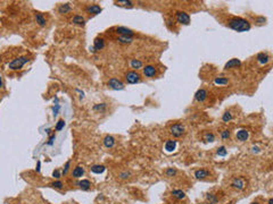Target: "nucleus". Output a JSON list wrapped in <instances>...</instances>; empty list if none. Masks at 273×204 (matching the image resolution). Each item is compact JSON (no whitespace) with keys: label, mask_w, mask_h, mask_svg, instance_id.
Returning <instances> with one entry per match:
<instances>
[{"label":"nucleus","mask_w":273,"mask_h":204,"mask_svg":"<svg viewBox=\"0 0 273 204\" xmlns=\"http://www.w3.org/2000/svg\"><path fill=\"white\" fill-rule=\"evenodd\" d=\"M77 185H79V187L82 189V190H89V189L91 188V183L88 179H82L81 182L77 183Z\"/></svg>","instance_id":"aec40b11"},{"label":"nucleus","mask_w":273,"mask_h":204,"mask_svg":"<svg viewBox=\"0 0 273 204\" xmlns=\"http://www.w3.org/2000/svg\"><path fill=\"white\" fill-rule=\"evenodd\" d=\"M90 51H91L92 53H95V52H96V49H95L93 46H90Z\"/></svg>","instance_id":"49530a36"},{"label":"nucleus","mask_w":273,"mask_h":204,"mask_svg":"<svg viewBox=\"0 0 273 204\" xmlns=\"http://www.w3.org/2000/svg\"><path fill=\"white\" fill-rule=\"evenodd\" d=\"M59 110H60V106H59V104H57V103H56V104H55V107L52 108V112H54L52 115H54V117H56L57 115H58V112H59Z\"/></svg>","instance_id":"ea45409f"},{"label":"nucleus","mask_w":273,"mask_h":204,"mask_svg":"<svg viewBox=\"0 0 273 204\" xmlns=\"http://www.w3.org/2000/svg\"><path fill=\"white\" fill-rule=\"evenodd\" d=\"M72 10V7L70 6V4H63L58 7V13L59 14H67Z\"/></svg>","instance_id":"4be33fe9"},{"label":"nucleus","mask_w":273,"mask_h":204,"mask_svg":"<svg viewBox=\"0 0 273 204\" xmlns=\"http://www.w3.org/2000/svg\"><path fill=\"white\" fill-rule=\"evenodd\" d=\"M29 60H30V59L25 56L18 57V58H16L14 60H11V62L8 64V67H9V69H11V70H20V69L23 68V66H24L25 64L29 62Z\"/></svg>","instance_id":"f03ea898"},{"label":"nucleus","mask_w":273,"mask_h":204,"mask_svg":"<svg viewBox=\"0 0 273 204\" xmlns=\"http://www.w3.org/2000/svg\"><path fill=\"white\" fill-rule=\"evenodd\" d=\"M117 41L119 43H123V44H130L133 41V36H119Z\"/></svg>","instance_id":"cd10ccee"},{"label":"nucleus","mask_w":273,"mask_h":204,"mask_svg":"<svg viewBox=\"0 0 273 204\" xmlns=\"http://www.w3.org/2000/svg\"><path fill=\"white\" fill-rule=\"evenodd\" d=\"M252 204H259V203H258V202H253Z\"/></svg>","instance_id":"8fccbe9b"},{"label":"nucleus","mask_w":273,"mask_h":204,"mask_svg":"<svg viewBox=\"0 0 273 204\" xmlns=\"http://www.w3.org/2000/svg\"><path fill=\"white\" fill-rule=\"evenodd\" d=\"M72 23L73 24H76V25H84L85 24V18L81 15H75L73 17Z\"/></svg>","instance_id":"5701e85b"},{"label":"nucleus","mask_w":273,"mask_h":204,"mask_svg":"<svg viewBox=\"0 0 273 204\" xmlns=\"http://www.w3.org/2000/svg\"><path fill=\"white\" fill-rule=\"evenodd\" d=\"M93 48L96 49V51L103 50L104 48H105V41H104V39H101V38H96L95 41H93Z\"/></svg>","instance_id":"dca6fc26"},{"label":"nucleus","mask_w":273,"mask_h":204,"mask_svg":"<svg viewBox=\"0 0 273 204\" xmlns=\"http://www.w3.org/2000/svg\"><path fill=\"white\" fill-rule=\"evenodd\" d=\"M165 173H166L167 177H174L175 175L178 173V171H176V169H174V168H169L166 171H165Z\"/></svg>","instance_id":"c9c22d12"},{"label":"nucleus","mask_w":273,"mask_h":204,"mask_svg":"<svg viewBox=\"0 0 273 204\" xmlns=\"http://www.w3.org/2000/svg\"><path fill=\"white\" fill-rule=\"evenodd\" d=\"M142 73H144V75L146 77H149V78H151V77H154L155 75H156L157 70H156V67H155V66H151V65H147L146 67H144V68H142Z\"/></svg>","instance_id":"9d476101"},{"label":"nucleus","mask_w":273,"mask_h":204,"mask_svg":"<svg viewBox=\"0 0 273 204\" xmlns=\"http://www.w3.org/2000/svg\"><path fill=\"white\" fill-rule=\"evenodd\" d=\"M232 119H233V116H232L231 111H225L224 113H223V116H222V120H223L224 122H231Z\"/></svg>","instance_id":"c756f323"},{"label":"nucleus","mask_w":273,"mask_h":204,"mask_svg":"<svg viewBox=\"0 0 273 204\" xmlns=\"http://www.w3.org/2000/svg\"><path fill=\"white\" fill-rule=\"evenodd\" d=\"M240 65H241V61L239 60V59H237V58H233V59H230L225 64L224 69H227V70L228 69H232V68H236V67L240 66Z\"/></svg>","instance_id":"f8f14e48"},{"label":"nucleus","mask_w":273,"mask_h":204,"mask_svg":"<svg viewBox=\"0 0 273 204\" xmlns=\"http://www.w3.org/2000/svg\"><path fill=\"white\" fill-rule=\"evenodd\" d=\"M64 126H65V120L60 119V120H58V122L56 124L55 130H56V132H59V130H62L63 128H64Z\"/></svg>","instance_id":"72a5a7b5"},{"label":"nucleus","mask_w":273,"mask_h":204,"mask_svg":"<svg viewBox=\"0 0 273 204\" xmlns=\"http://www.w3.org/2000/svg\"><path fill=\"white\" fill-rule=\"evenodd\" d=\"M171 194L173 195V197H175V199H178V200L186 199V193H185L183 190H181V189H173Z\"/></svg>","instance_id":"412c9836"},{"label":"nucleus","mask_w":273,"mask_h":204,"mask_svg":"<svg viewBox=\"0 0 273 204\" xmlns=\"http://www.w3.org/2000/svg\"><path fill=\"white\" fill-rule=\"evenodd\" d=\"M106 109H107V104H106V103H98V104H95V106H93V110H95V111L104 112Z\"/></svg>","instance_id":"c85d7f7f"},{"label":"nucleus","mask_w":273,"mask_h":204,"mask_svg":"<svg viewBox=\"0 0 273 204\" xmlns=\"http://www.w3.org/2000/svg\"><path fill=\"white\" fill-rule=\"evenodd\" d=\"M175 18H176V22L182 25H189V23H190V16L186 11H181V10L176 11Z\"/></svg>","instance_id":"20e7f679"},{"label":"nucleus","mask_w":273,"mask_h":204,"mask_svg":"<svg viewBox=\"0 0 273 204\" xmlns=\"http://www.w3.org/2000/svg\"><path fill=\"white\" fill-rule=\"evenodd\" d=\"M256 59H257V61L261 65H266L268 61H270V56H268V53H265V52H261V53L257 55Z\"/></svg>","instance_id":"2eb2a0df"},{"label":"nucleus","mask_w":273,"mask_h":204,"mask_svg":"<svg viewBox=\"0 0 273 204\" xmlns=\"http://www.w3.org/2000/svg\"><path fill=\"white\" fill-rule=\"evenodd\" d=\"M253 152H256V153L259 152V148H256V146H254V148H253Z\"/></svg>","instance_id":"a18cd8bd"},{"label":"nucleus","mask_w":273,"mask_h":204,"mask_svg":"<svg viewBox=\"0 0 273 204\" xmlns=\"http://www.w3.org/2000/svg\"><path fill=\"white\" fill-rule=\"evenodd\" d=\"M204 140H205L206 142H214V141H215V135H214L213 133H206V134L204 135Z\"/></svg>","instance_id":"2f4dec72"},{"label":"nucleus","mask_w":273,"mask_h":204,"mask_svg":"<svg viewBox=\"0 0 273 204\" xmlns=\"http://www.w3.org/2000/svg\"><path fill=\"white\" fill-rule=\"evenodd\" d=\"M0 87H2V80H1V75H0Z\"/></svg>","instance_id":"09e8293b"},{"label":"nucleus","mask_w":273,"mask_h":204,"mask_svg":"<svg viewBox=\"0 0 273 204\" xmlns=\"http://www.w3.org/2000/svg\"><path fill=\"white\" fill-rule=\"evenodd\" d=\"M125 80H126V82L129 83V84H137V83H139L140 80H141V76H140V74H138L137 71H128L126 73V75H125Z\"/></svg>","instance_id":"39448f33"},{"label":"nucleus","mask_w":273,"mask_h":204,"mask_svg":"<svg viewBox=\"0 0 273 204\" xmlns=\"http://www.w3.org/2000/svg\"><path fill=\"white\" fill-rule=\"evenodd\" d=\"M214 84L215 85H227L229 84V80L227 77H216L214 80Z\"/></svg>","instance_id":"bb28decb"},{"label":"nucleus","mask_w":273,"mask_h":204,"mask_svg":"<svg viewBox=\"0 0 273 204\" xmlns=\"http://www.w3.org/2000/svg\"><path fill=\"white\" fill-rule=\"evenodd\" d=\"M84 169H83V167H81V166H77V167H75L74 168V170H73V177L74 178H81V177H83V175H84Z\"/></svg>","instance_id":"6ab92c4d"},{"label":"nucleus","mask_w":273,"mask_h":204,"mask_svg":"<svg viewBox=\"0 0 273 204\" xmlns=\"http://www.w3.org/2000/svg\"><path fill=\"white\" fill-rule=\"evenodd\" d=\"M231 186L233 188L238 189V190H241V189L245 188V182L242 178H234L232 180Z\"/></svg>","instance_id":"ddd939ff"},{"label":"nucleus","mask_w":273,"mask_h":204,"mask_svg":"<svg viewBox=\"0 0 273 204\" xmlns=\"http://www.w3.org/2000/svg\"><path fill=\"white\" fill-rule=\"evenodd\" d=\"M228 204H232V203H231V202H230V203H228Z\"/></svg>","instance_id":"3c124183"},{"label":"nucleus","mask_w":273,"mask_h":204,"mask_svg":"<svg viewBox=\"0 0 273 204\" xmlns=\"http://www.w3.org/2000/svg\"><path fill=\"white\" fill-rule=\"evenodd\" d=\"M52 177L56 179H59L62 177V171H60V170H55V171L52 172Z\"/></svg>","instance_id":"a19ab883"},{"label":"nucleus","mask_w":273,"mask_h":204,"mask_svg":"<svg viewBox=\"0 0 273 204\" xmlns=\"http://www.w3.org/2000/svg\"><path fill=\"white\" fill-rule=\"evenodd\" d=\"M221 138L222 140H229L230 138V130L224 129L223 132H221Z\"/></svg>","instance_id":"4c0bfd02"},{"label":"nucleus","mask_w":273,"mask_h":204,"mask_svg":"<svg viewBox=\"0 0 273 204\" xmlns=\"http://www.w3.org/2000/svg\"><path fill=\"white\" fill-rule=\"evenodd\" d=\"M104 145L107 148H112L115 145V138L113 136H110V135L105 136V138H104Z\"/></svg>","instance_id":"a211bd4d"},{"label":"nucleus","mask_w":273,"mask_h":204,"mask_svg":"<svg viewBox=\"0 0 273 204\" xmlns=\"http://www.w3.org/2000/svg\"><path fill=\"white\" fill-rule=\"evenodd\" d=\"M130 176H131V172H130V171H122V172H119V179H128Z\"/></svg>","instance_id":"e433bc0d"},{"label":"nucleus","mask_w":273,"mask_h":204,"mask_svg":"<svg viewBox=\"0 0 273 204\" xmlns=\"http://www.w3.org/2000/svg\"><path fill=\"white\" fill-rule=\"evenodd\" d=\"M50 186H51L52 188H56V189H60L63 188V186H64V184L60 182V180H57V182H54V183L50 184Z\"/></svg>","instance_id":"f704fd0d"},{"label":"nucleus","mask_w":273,"mask_h":204,"mask_svg":"<svg viewBox=\"0 0 273 204\" xmlns=\"http://www.w3.org/2000/svg\"><path fill=\"white\" fill-rule=\"evenodd\" d=\"M142 61L141 60H138V59H132V60L130 61V66L132 67V68H134V69H140V68H142Z\"/></svg>","instance_id":"a878e982"},{"label":"nucleus","mask_w":273,"mask_h":204,"mask_svg":"<svg viewBox=\"0 0 273 204\" xmlns=\"http://www.w3.org/2000/svg\"><path fill=\"white\" fill-rule=\"evenodd\" d=\"M248 137H249V132L247 129H245V128H241V129H239L236 133V138L239 142H245V141L248 140Z\"/></svg>","instance_id":"6e6552de"},{"label":"nucleus","mask_w":273,"mask_h":204,"mask_svg":"<svg viewBox=\"0 0 273 204\" xmlns=\"http://www.w3.org/2000/svg\"><path fill=\"white\" fill-rule=\"evenodd\" d=\"M108 86L112 88V90H116V91H119V90H124V84L122 83V82L119 81V80H117V78H110L108 81Z\"/></svg>","instance_id":"423d86ee"},{"label":"nucleus","mask_w":273,"mask_h":204,"mask_svg":"<svg viewBox=\"0 0 273 204\" xmlns=\"http://www.w3.org/2000/svg\"><path fill=\"white\" fill-rule=\"evenodd\" d=\"M264 22H265V18H264V17H257V18H256V23H257L258 25L263 24Z\"/></svg>","instance_id":"37998d69"},{"label":"nucleus","mask_w":273,"mask_h":204,"mask_svg":"<svg viewBox=\"0 0 273 204\" xmlns=\"http://www.w3.org/2000/svg\"><path fill=\"white\" fill-rule=\"evenodd\" d=\"M207 201L209 202V204H216L219 202V199H217L216 195H214V194H208L207 195Z\"/></svg>","instance_id":"7c9ffc66"},{"label":"nucleus","mask_w":273,"mask_h":204,"mask_svg":"<svg viewBox=\"0 0 273 204\" xmlns=\"http://www.w3.org/2000/svg\"><path fill=\"white\" fill-rule=\"evenodd\" d=\"M268 204H273V199H272V197L268 200Z\"/></svg>","instance_id":"de8ad7c7"},{"label":"nucleus","mask_w":273,"mask_h":204,"mask_svg":"<svg viewBox=\"0 0 273 204\" xmlns=\"http://www.w3.org/2000/svg\"><path fill=\"white\" fill-rule=\"evenodd\" d=\"M105 170H106V168H105V166H103V164H95V166L91 167V171L93 173H97V175L103 173Z\"/></svg>","instance_id":"b1692460"},{"label":"nucleus","mask_w":273,"mask_h":204,"mask_svg":"<svg viewBox=\"0 0 273 204\" xmlns=\"http://www.w3.org/2000/svg\"><path fill=\"white\" fill-rule=\"evenodd\" d=\"M55 138H56V134H55V133H54V134H52L51 136H50V137H49V140H48V143H47V144H48V145H50V146H51L52 144H54V141H55Z\"/></svg>","instance_id":"79ce46f5"},{"label":"nucleus","mask_w":273,"mask_h":204,"mask_svg":"<svg viewBox=\"0 0 273 204\" xmlns=\"http://www.w3.org/2000/svg\"><path fill=\"white\" fill-rule=\"evenodd\" d=\"M207 95H208V93H207L206 90L205 88H200V90H198L195 93V100L197 102H204L207 99Z\"/></svg>","instance_id":"9b49d317"},{"label":"nucleus","mask_w":273,"mask_h":204,"mask_svg":"<svg viewBox=\"0 0 273 204\" xmlns=\"http://www.w3.org/2000/svg\"><path fill=\"white\" fill-rule=\"evenodd\" d=\"M228 26L236 32H247L250 30V23L241 17H233L228 20Z\"/></svg>","instance_id":"f257e3e1"},{"label":"nucleus","mask_w":273,"mask_h":204,"mask_svg":"<svg viewBox=\"0 0 273 204\" xmlns=\"http://www.w3.org/2000/svg\"><path fill=\"white\" fill-rule=\"evenodd\" d=\"M36 23H38L40 26H45L46 25V23H47L46 18H45L43 15L40 14V13H36Z\"/></svg>","instance_id":"393cba45"},{"label":"nucleus","mask_w":273,"mask_h":204,"mask_svg":"<svg viewBox=\"0 0 273 204\" xmlns=\"http://www.w3.org/2000/svg\"><path fill=\"white\" fill-rule=\"evenodd\" d=\"M70 167H71V161L68 160V161L66 162V164L64 166V169L62 170V175H64V176H65V175L68 172V170H70Z\"/></svg>","instance_id":"58836bf2"},{"label":"nucleus","mask_w":273,"mask_h":204,"mask_svg":"<svg viewBox=\"0 0 273 204\" xmlns=\"http://www.w3.org/2000/svg\"><path fill=\"white\" fill-rule=\"evenodd\" d=\"M40 164H41L40 161H38V164H36V171H38V172L40 171Z\"/></svg>","instance_id":"c03bdc74"},{"label":"nucleus","mask_w":273,"mask_h":204,"mask_svg":"<svg viewBox=\"0 0 273 204\" xmlns=\"http://www.w3.org/2000/svg\"><path fill=\"white\" fill-rule=\"evenodd\" d=\"M176 146H178V142L175 140H167L164 144V150L167 153H171L176 150Z\"/></svg>","instance_id":"0eeeda50"},{"label":"nucleus","mask_w":273,"mask_h":204,"mask_svg":"<svg viewBox=\"0 0 273 204\" xmlns=\"http://www.w3.org/2000/svg\"><path fill=\"white\" fill-rule=\"evenodd\" d=\"M116 33L119 34V36H133L134 35V31L130 30L128 27H124V26H119V27H116Z\"/></svg>","instance_id":"1a4fd4ad"},{"label":"nucleus","mask_w":273,"mask_h":204,"mask_svg":"<svg viewBox=\"0 0 273 204\" xmlns=\"http://www.w3.org/2000/svg\"><path fill=\"white\" fill-rule=\"evenodd\" d=\"M85 10H87V13H89V14L98 15V14L101 13V7L99 5H89L87 8H85Z\"/></svg>","instance_id":"4468645a"},{"label":"nucleus","mask_w":273,"mask_h":204,"mask_svg":"<svg viewBox=\"0 0 273 204\" xmlns=\"http://www.w3.org/2000/svg\"><path fill=\"white\" fill-rule=\"evenodd\" d=\"M209 176V171H207L205 169H198L195 171V177L197 179H205Z\"/></svg>","instance_id":"f3484780"},{"label":"nucleus","mask_w":273,"mask_h":204,"mask_svg":"<svg viewBox=\"0 0 273 204\" xmlns=\"http://www.w3.org/2000/svg\"><path fill=\"white\" fill-rule=\"evenodd\" d=\"M216 153H217V155H220V157H225L228 151H227V148H225V146H220V148H217Z\"/></svg>","instance_id":"473e14b6"},{"label":"nucleus","mask_w":273,"mask_h":204,"mask_svg":"<svg viewBox=\"0 0 273 204\" xmlns=\"http://www.w3.org/2000/svg\"><path fill=\"white\" fill-rule=\"evenodd\" d=\"M186 128L182 124H174L170 127V134L173 137H181L185 135Z\"/></svg>","instance_id":"7ed1b4c3"}]
</instances>
